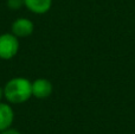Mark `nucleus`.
Listing matches in <instances>:
<instances>
[{
    "label": "nucleus",
    "mask_w": 135,
    "mask_h": 134,
    "mask_svg": "<svg viewBox=\"0 0 135 134\" xmlns=\"http://www.w3.org/2000/svg\"><path fill=\"white\" fill-rule=\"evenodd\" d=\"M31 96L32 82L25 77H13L4 87V97L9 103H24Z\"/></svg>",
    "instance_id": "f257e3e1"
},
{
    "label": "nucleus",
    "mask_w": 135,
    "mask_h": 134,
    "mask_svg": "<svg viewBox=\"0 0 135 134\" xmlns=\"http://www.w3.org/2000/svg\"><path fill=\"white\" fill-rule=\"evenodd\" d=\"M19 50L18 37L13 33H2L0 35V59H12Z\"/></svg>",
    "instance_id": "f03ea898"
},
{
    "label": "nucleus",
    "mask_w": 135,
    "mask_h": 134,
    "mask_svg": "<svg viewBox=\"0 0 135 134\" xmlns=\"http://www.w3.org/2000/svg\"><path fill=\"white\" fill-rule=\"evenodd\" d=\"M12 33L18 38L28 37L35 30V24L27 18H18L12 23Z\"/></svg>",
    "instance_id": "7ed1b4c3"
},
{
    "label": "nucleus",
    "mask_w": 135,
    "mask_h": 134,
    "mask_svg": "<svg viewBox=\"0 0 135 134\" xmlns=\"http://www.w3.org/2000/svg\"><path fill=\"white\" fill-rule=\"evenodd\" d=\"M52 83L46 78H37L32 82V96L39 100L47 99L52 94Z\"/></svg>",
    "instance_id": "20e7f679"
},
{
    "label": "nucleus",
    "mask_w": 135,
    "mask_h": 134,
    "mask_svg": "<svg viewBox=\"0 0 135 134\" xmlns=\"http://www.w3.org/2000/svg\"><path fill=\"white\" fill-rule=\"evenodd\" d=\"M24 6L27 7L32 13L44 14L50 11L52 0H24Z\"/></svg>",
    "instance_id": "39448f33"
},
{
    "label": "nucleus",
    "mask_w": 135,
    "mask_h": 134,
    "mask_svg": "<svg viewBox=\"0 0 135 134\" xmlns=\"http://www.w3.org/2000/svg\"><path fill=\"white\" fill-rule=\"evenodd\" d=\"M14 120V112L11 106L0 102V132L9 128Z\"/></svg>",
    "instance_id": "423d86ee"
},
{
    "label": "nucleus",
    "mask_w": 135,
    "mask_h": 134,
    "mask_svg": "<svg viewBox=\"0 0 135 134\" xmlns=\"http://www.w3.org/2000/svg\"><path fill=\"white\" fill-rule=\"evenodd\" d=\"M6 5L8 8L14 11V9H18L21 6H24V0H7Z\"/></svg>",
    "instance_id": "0eeeda50"
},
{
    "label": "nucleus",
    "mask_w": 135,
    "mask_h": 134,
    "mask_svg": "<svg viewBox=\"0 0 135 134\" xmlns=\"http://www.w3.org/2000/svg\"><path fill=\"white\" fill-rule=\"evenodd\" d=\"M0 134H20V132H19V131H17V130H14V128L9 127V128H6V130L1 131Z\"/></svg>",
    "instance_id": "6e6552de"
},
{
    "label": "nucleus",
    "mask_w": 135,
    "mask_h": 134,
    "mask_svg": "<svg viewBox=\"0 0 135 134\" xmlns=\"http://www.w3.org/2000/svg\"><path fill=\"white\" fill-rule=\"evenodd\" d=\"M4 97V88H1L0 87V100Z\"/></svg>",
    "instance_id": "1a4fd4ad"
}]
</instances>
